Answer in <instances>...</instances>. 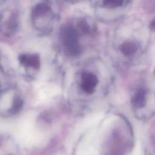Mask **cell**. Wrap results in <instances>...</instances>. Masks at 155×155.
Listing matches in <instances>:
<instances>
[{"instance_id": "2", "label": "cell", "mask_w": 155, "mask_h": 155, "mask_svg": "<svg viewBox=\"0 0 155 155\" xmlns=\"http://www.w3.org/2000/svg\"><path fill=\"white\" fill-rule=\"evenodd\" d=\"M21 64L25 66L38 68L39 64V61L38 56L35 55H22L19 58Z\"/></svg>"}, {"instance_id": "3", "label": "cell", "mask_w": 155, "mask_h": 155, "mask_svg": "<svg viewBox=\"0 0 155 155\" xmlns=\"http://www.w3.org/2000/svg\"><path fill=\"white\" fill-rule=\"evenodd\" d=\"M146 103L145 91L141 89L136 92L132 98L133 105L137 108L143 107Z\"/></svg>"}, {"instance_id": "1", "label": "cell", "mask_w": 155, "mask_h": 155, "mask_svg": "<svg viewBox=\"0 0 155 155\" xmlns=\"http://www.w3.org/2000/svg\"><path fill=\"white\" fill-rule=\"evenodd\" d=\"M97 77L91 73H84L82 76L81 88L82 90L87 93H92L97 84Z\"/></svg>"}, {"instance_id": "4", "label": "cell", "mask_w": 155, "mask_h": 155, "mask_svg": "<svg viewBox=\"0 0 155 155\" xmlns=\"http://www.w3.org/2000/svg\"><path fill=\"white\" fill-rule=\"evenodd\" d=\"M122 51L126 54H130L134 51V48L133 45H127L124 47L122 49Z\"/></svg>"}]
</instances>
